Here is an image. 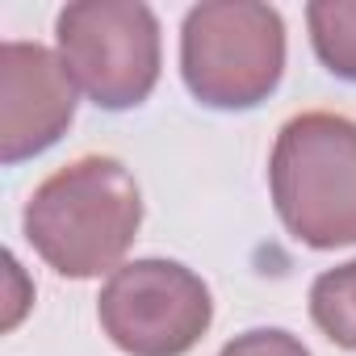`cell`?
Wrapping results in <instances>:
<instances>
[{
	"label": "cell",
	"instance_id": "9c48e42d",
	"mask_svg": "<svg viewBox=\"0 0 356 356\" xmlns=\"http://www.w3.org/2000/svg\"><path fill=\"white\" fill-rule=\"evenodd\" d=\"M218 356H310V348L281 327H256V331L235 335Z\"/></svg>",
	"mask_w": 356,
	"mask_h": 356
},
{
	"label": "cell",
	"instance_id": "3957f363",
	"mask_svg": "<svg viewBox=\"0 0 356 356\" xmlns=\"http://www.w3.org/2000/svg\"><path fill=\"white\" fill-rule=\"evenodd\" d=\"M181 76L193 101L243 113L268 101L285 76V22L256 0H206L181 26Z\"/></svg>",
	"mask_w": 356,
	"mask_h": 356
},
{
	"label": "cell",
	"instance_id": "277c9868",
	"mask_svg": "<svg viewBox=\"0 0 356 356\" xmlns=\"http://www.w3.org/2000/svg\"><path fill=\"white\" fill-rule=\"evenodd\" d=\"M67 76L109 113L143 105L159 84V22L138 0H76L55 22Z\"/></svg>",
	"mask_w": 356,
	"mask_h": 356
},
{
	"label": "cell",
	"instance_id": "8992f818",
	"mask_svg": "<svg viewBox=\"0 0 356 356\" xmlns=\"http://www.w3.org/2000/svg\"><path fill=\"white\" fill-rule=\"evenodd\" d=\"M76 118V80L42 42L0 47V159L9 168L55 147Z\"/></svg>",
	"mask_w": 356,
	"mask_h": 356
},
{
	"label": "cell",
	"instance_id": "5b68a950",
	"mask_svg": "<svg viewBox=\"0 0 356 356\" xmlns=\"http://www.w3.org/2000/svg\"><path fill=\"white\" fill-rule=\"evenodd\" d=\"M101 331L126 356H185L214 323L210 285L181 260H130L101 285Z\"/></svg>",
	"mask_w": 356,
	"mask_h": 356
},
{
	"label": "cell",
	"instance_id": "52a82bcc",
	"mask_svg": "<svg viewBox=\"0 0 356 356\" xmlns=\"http://www.w3.org/2000/svg\"><path fill=\"white\" fill-rule=\"evenodd\" d=\"M306 26L318 63L331 76L356 84V0H310Z\"/></svg>",
	"mask_w": 356,
	"mask_h": 356
},
{
	"label": "cell",
	"instance_id": "7a4b0ae2",
	"mask_svg": "<svg viewBox=\"0 0 356 356\" xmlns=\"http://www.w3.org/2000/svg\"><path fill=\"white\" fill-rule=\"evenodd\" d=\"M268 189L289 239L335 252L356 243V122L310 109L277 130Z\"/></svg>",
	"mask_w": 356,
	"mask_h": 356
},
{
	"label": "cell",
	"instance_id": "ba28073f",
	"mask_svg": "<svg viewBox=\"0 0 356 356\" xmlns=\"http://www.w3.org/2000/svg\"><path fill=\"white\" fill-rule=\"evenodd\" d=\"M310 318L331 343L356 352V260L335 264V268L314 277V285H310Z\"/></svg>",
	"mask_w": 356,
	"mask_h": 356
},
{
	"label": "cell",
	"instance_id": "6da1fadb",
	"mask_svg": "<svg viewBox=\"0 0 356 356\" xmlns=\"http://www.w3.org/2000/svg\"><path fill=\"white\" fill-rule=\"evenodd\" d=\"M143 193L113 155H80L51 172L22 210L26 243L67 281L118 273L138 239Z\"/></svg>",
	"mask_w": 356,
	"mask_h": 356
}]
</instances>
